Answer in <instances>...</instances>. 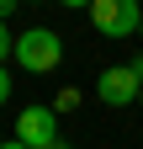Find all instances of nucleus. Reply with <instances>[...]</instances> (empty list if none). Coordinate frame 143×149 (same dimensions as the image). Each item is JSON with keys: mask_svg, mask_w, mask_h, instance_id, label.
Segmentation results:
<instances>
[{"mask_svg": "<svg viewBox=\"0 0 143 149\" xmlns=\"http://www.w3.org/2000/svg\"><path fill=\"white\" fill-rule=\"evenodd\" d=\"M16 64H21L27 74H48L53 64L64 59V37L53 32V27H27L21 37H16V53H11Z\"/></svg>", "mask_w": 143, "mask_h": 149, "instance_id": "obj_1", "label": "nucleus"}, {"mask_svg": "<svg viewBox=\"0 0 143 149\" xmlns=\"http://www.w3.org/2000/svg\"><path fill=\"white\" fill-rule=\"evenodd\" d=\"M90 27L101 37H111V43L138 37L143 32V6L138 0H90Z\"/></svg>", "mask_w": 143, "mask_h": 149, "instance_id": "obj_2", "label": "nucleus"}, {"mask_svg": "<svg viewBox=\"0 0 143 149\" xmlns=\"http://www.w3.org/2000/svg\"><path fill=\"white\" fill-rule=\"evenodd\" d=\"M16 139L27 149H53L58 144V112L53 107H27L21 117H16Z\"/></svg>", "mask_w": 143, "mask_h": 149, "instance_id": "obj_3", "label": "nucleus"}, {"mask_svg": "<svg viewBox=\"0 0 143 149\" xmlns=\"http://www.w3.org/2000/svg\"><path fill=\"white\" fill-rule=\"evenodd\" d=\"M96 96H101L106 107H127V101H138V96H143V85H138V74H133L127 64H111V69H101Z\"/></svg>", "mask_w": 143, "mask_h": 149, "instance_id": "obj_4", "label": "nucleus"}, {"mask_svg": "<svg viewBox=\"0 0 143 149\" xmlns=\"http://www.w3.org/2000/svg\"><path fill=\"white\" fill-rule=\"evenodd\" d=\"M11 53H16V37L6 32V22H0V69H6V59H11Z\"/></svg>", "mask_w": 143, "mask_h": 149, "instance_id": "obj_5", "label": "nucleus"}, {"mask_svg": "<svg viewBox=\"0 0 143 149\" xmlns=\"http://www.w3.org/2000/svg\"><path fill=\"white\" fill-rule=\"evenodd\" d=\"M6 101H11V74L0 69V107H6Z\"/></svg>", "mask_w": 143, "mask_h": 149, "instance_id": "obj_6", "label": "nucleus"}, {"mask_svg": "<svg viewBox=\"0 0 143 149\" xmlns=\"http://www.w3.org/2000/svg\"><path fill=\"white\" fill-rule=\"evenodd\" d=\"M133 74H138V85H143V53H133V64H127Z\"/></svg>", "mask_w": 143, "mask_h": 149, "instance_id": "obj_7", "label": "nucleus"}, {"mask_svg": "<svg viewBox=\"0 0 143 149\" xmlns=\"http://www.w3.org/2000/svg\"><path fill=\"white\" fill-rule=\"evenodd\" d=\"M11 11H16V0H0V22H6V16H11Z\"/></svg>", "mask_w": 143, "mask_h": 149, "instance_id": "obj_8", "label": "nucleus"}, {"mask_svg": "<svg viewBox=\"0 0 143 149\" xmlns=\"http://www.w3.org/2000/svg\"><path fill=\"white\" fill-rule=\"evenodd\" d=\"M0 149H27V144H21V139H11V144H0Z\"/></svg>", "mask_w": 143, "mask_h": 149, "instance_id": "obj_9", "label": "nucleus"}, {"mask_svg": "<svg viewBox=\"0 0 143 149\" xmlns=\"http://www.w3.org/2000/svg\"><path fill=\"white\" fill-rule=\"evenodd\" d=\"M53 149H69V144H64V139H58V144H53Z\"/></svg>", "mask_w": 143, "mask_h": 149, "instance_id": "obj_10", "label": "nucleus"}, {"mask_svg": "<svg viewBox=\"0 0 143 149\" xmlns=\"http://www.w3.org/2000/svg\"><path fill=\"white\" fill-rule=\"evenodd\" d=\"M138 107H143V96H138Z\"/></svg>", "mask_w": 143, "mask_h": 149, "instance_id": "obj_11", "label": "nucleus"}, {"mask_svg": "<svg viewBox=\"0 0 143 149\" xmlns=\"http://www.w3.org/2000/svg\"><path fill=\"white\" fill-rule=\"evenodd\" d=\"M138 37H143V32H138Z\"/></svg>", "mask_w": 143, "mask_h": 149, "instance_id": "obj_12", "label": "nucleus"}]
</instances>
